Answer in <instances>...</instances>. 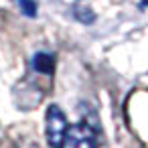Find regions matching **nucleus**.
Wrapping results in <instances>:
<instances>
[{
    "label": "nucleus",
    "instance_id": "nucleus-1",
    "mask_svg": "<svg viewBox=\"0 0 148 148\" xmlns=\"http://www.w3.org/2000/svg\"><path fill=\"white\" fill-rule=\"evenodd\" d=\"M59 148H99V128L81 120L67 128Z\"/></svg>",
    "mask_w": 148,
    "mask_h": 148
},
{
    "label": "nucleus",
    "instance_id": "nucleus-2",
    "mask_svg": "<svg viewBox=\"0 0 148 148\" xmlns=\"http://www.w3.org/2000/svg\"><path fill=\"white\" fill-rule=\"evenodd\" d=\"M69 124L67 118L63 114V110L59 106H49L47 108V116H45V136H47V144L51 148H59L63 142V136L67 132Z\"/></svg>",
    "mask_w": 148,
    "mask_h": 148
},
{
    "label": "nucleus",
    "instance_id": "nucleus-3",
    "mask_svg": "<svg viewBox=\"0 0 148 148\" xmlns=\"http://www.w3.org/2000/svg\"><path fill=\"white\" fill-rule=\"evenodd\" d=\"M33 69L43 75H51L55 71V57L49 53H37L33 57Z\"/></svg>",
    "mask_w": 148,
    "mask_h": 148
},
{
    "label": "nucleus",
    "instance_id": "nucleus-4",
    "mask_svg": "<svg viewBox=\"0 0 148 148\" xmlns=\"http://www.w3.org/2000/svg\"><path fill=\"white\" fill-rule=\"evenodd\" d=\"M73 14H75V18H77L79 23H85V25H91V23L95 21V14H93V10H91L89 6L81 4V2L73 6Z\"/></svg>",
    "mask_w": 148,
    "mask_h": 148
},
{
    "label": "nucleus",
    "instance_id": "nucleus-5",
    "mask_svg": "<svg viewBox=\"0 0 148 148\" xmlns=\"http://www.w3.org/2000/svg\"><path fill=\"white\" fill-rule=\"evenodd\" d=\"M18 4H21L25 16H29V18L37 16V2H35V0H18Z\"/></svg>",
    "mask_w": 148,
    "mask_h": 148
},
{
    "label": "nucleus",
    "instance_id": "nucleus-6",
    "mask_svg": "<svg viewBox=\"0 0 148 148\" xmlns=\"http://www.w3.org/2000/svg\"><path fill=\"white\" fill-rule=\"evenodd\" d=\"M144 4H146V6H148V0H144Z\"/></svg>",
    "mask_w": 148,
    "mask_h": 148
}]
</instances>
